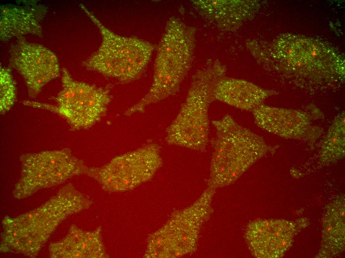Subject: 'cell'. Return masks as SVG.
<instances>
[{
    "label": "cell",
    "mask_w": 345,
    "mask_h": 258,
    "mask_svg": "<svg viewBox=\"0 0 345 258\" xmlns=\"http://www.w3.org/2000/svg\"><path fill=\"white\" fill-rule=\"evenodd\" d=\"M296 224L284 219H258L247 226L245 240L251 254L258 258L282 257L291 246Z\"/></svg>",
    "instance_id": "obj_10"
},
{
    "label": "cell",
    "mask_w": 345,
    "mask_h": 258,
    "mask_svg": "<svg viewBox=\"0 0 345 258\" xmlns=\"http://www.w3.org/2000/svg\"><path fill=\"white\" fill-rule=\"evenodd\" d=\"M248 2L243 1H195L199 11L207 18L215 21L224 29L231 30L239 26L248 12L253 10L246 7Z\"/></svg>",
    "instance_id": "obj_14"
},
{
    "label": "cell",
    "mask_w": 345,
    "mask_h": 258,
    "mask_svg": "<svg viewBox=\"0 0 345 258\" xmlns=\"http://www.w3.org/2000/svg\"><path fill=\"white\" fill-rule=\"evenodd\" d=\"M80 7L96 25L102 36L98 50L82 64L89 70L127 83L139 78L149 64L154 46L135 37L115 33L104 25L85 5Z\"/></svg>",
    "instance_id": "obj_3"
},
{
    "label": "cell",
    "mask_w": 345,
    "mask_h": 258,
    "mask_svg": "<svg viewBox=\"0 0 345 258\" xmlns=\"http://www.w3.org/2000/svg\"><path fill=\"white\" fill-rule=\"evenodd\" d=\"M70 244H62L65 249L64 257L104 258L107 257L103 244L101 228L92 232H85L77 228L70 233Z\"/></svg>",
    "instance_id": "obj_16"
},
{
    "label": "cell",
    "mask_w": 345,
    "mask_h": 258,
    "mask_svg": "<svg viewBox=\"0 0 345 258\" xmlns=\"http://www.w3.org/2000/svg\"><path fill=\"white\" fill-rule=\"evenodd\" d=\"M195 31L176 17L167 21L159 43L153 79L147 94L124 113L130 116L143 113L148 105L174 95L191 65L195 46Z\"/></svg>",
    "instance_id": "obj_1"
},
{
    "label": "cell",
    "mask_w": 345,
    "mask_h": 258,
    "mask_svg": "<svg viewBox=\"0 0 345 258\" xmlns=\"http://www.w3.org/2000/svg\"><path fill=\"white\" fill-rule=\"evenodd\" d=\"M47 7L34 0H21L0 7V39L7 41L28 34L43 36L42 21Z\"/></svg>",
    "instance_id": "obj_11"
},
{
    "label": "cell",
    "mask_w": 345,
    "mask_h": 258,
    "mask_svg": "<svg viewBox=\"0 0 345 258\" xmlns=\"http://www.w3.org/2000/svg\"><path fill=\"white\" fill-rule=\"evenodd\" d=\"M161 147L150 143L114 158L100 168H89L87 175L110 192L131 190L150 181L162 167Z\"/></svg>",
    "instance_id": "obj_7"
},
{
    "label": "cell",
    "mask_w": 345,
    "mask_h": 258,
    "mask_svg": "<svg viewBox=\"0 0 345 258\" xmlns=\"http://www.w3.org/2000/svg\"><path fill=\"white\" fill-rule=\"evenodd\" d=\"M216 137L207 185L216 189L236 181L270 149L263 138L237 123L230 115L212 122Z\"/></svg>",
    "instance_id": "obj_2"
},
{
    "label": "cell",
    "mask_w": 345,
    "mask_h": 258,
    "mask_svg": "<svg viewBox=\"0 0 345 258\" xmlns=\"http://www.w3.org/2000/svg\"><path fill=\"white\" fill-rule=\"evenodd\" d=\"M271 94V91L247 81L223 76L217 81L213 95L214 100L242 110L252 111Z\"/></svg>",
    "instance_id": "obj_13"
},
{
    "label": "cell",
    "mask_w": 345,
    "mask_h": 258,
    "mask_svg": "<svg viewBox=\"0 0 345 258\" xmlns=\"http://www.w3.org/2000/svg\"><path fill=\"white\" fill-rule=\"evenodd\" d=\"M216 189L208 185L192 204L173 211L162 227L149 235L144 257L175 258L195 252L201 229L213 212Z\"/></svg>",
    "instance_id": "obj_5"
},
{
    "label": "cell",
    "mask_w": 345,
    "mask_h": 258,
    "mask_svg": "<svg viewBox=\"0 0 345 258\" xmlns=\"http://www.w3.org/2000/svg\"><path fill=\"white\" fill-rule=\"evenodd\" d=\"M345 248V200L337 199L328 206L323 218L322 249L336 255Z\"/></svg>",
    "instance_id": "obj_15"
},
{
    "label": "cell",
    "mask_w": 345,
    "mask_h": 258,
    "mask_svg": "<svg viewBox=\"0 0 345 258\" xmlns=\"http://www.w3.org/2000/svg\"><path fill=\"white\" fill-rule=\"evenodd\" d=\"M226 69L219 63L198 70L193 76L185 101L166 129L170 145L203 151L209 141V106L214 101L213 90Z\"/></svg>",
    "instance_id": "obj_4"
},
{
    "label": "cell",
    "mask_w": 345,
    "mask_h": 258,
    "mask_svg": "<svg viewBox=\"0 0 345 258\" xmlns=\"http://www.w3.org/2000/svg\"><path fill=\"white\" fill-rule=\"evenodd\" d=\"M260 128L283 137L300 138L309 131L310 121L303 113L260 105L252 110Z\"/></svg>",
    "instance_id": "obj_12"
},
{
    "label": "cell",
    "mask_w": 345,
    "mask_h": 258,
    "mask_svg": "<svg viewBox=\"0 0 345 258\" xmlns=\"http://www.w3.org/2000/svg\"><path fill=\"white\" fill-rule=\"evenodd\" d=\"M10 66L22 76L29 98H34L43 87L60 73L57 56L43 45L17 39L10 49Z\"/></svg>",
    "instance_id": "obj_9"
},
{
    "label": "cell",
    "mask_w": 345,
    "mask_h": 258,
    "mask_svg": "<svg viewBox=\"0 0 345 258\" xmlns=\"http://www.w3.org/2000/svg\"><path fill=\"white\" fill-rule=\"evenodd\" d=\"M61 72V88L54 98L55 105L26 101L24 104L58 114L64 119L71 130L88 129L105 115L112 98L110 90L77 81L65 67Z\"/></svg>",
    "instance_id": "obj_6"
},
{
    "label": "cell",
    "mask_w": 345,
    "mask_h": 258,
    "mask_svg": "<svg viewBox=\"0 0 345 258\" xmlns=\"http://www.w3.org/2000/svg\"><path fill=\"white\" fill-rule=\"evenodd\" d=\"M21 177L15 191L31 193L51 187L79 175L87 174L89 168L73 156L69 149L45 151L20 156Z\"/></svg>",
    "instance_id": "obj_8"
},
{
    "label": "cell",
    "mask_w": 345,
    "mask_h": 258,
    "mask_svg": "<svg viewBox=\"0 0 345 258\" xmlns=\"http://www.w3.org/2000/svg\"><path fill=\"white\" fill-rule=\"evenodd\" d=\"M0 112H8L16 100V87L9 68L0 67Z\"/></svg>",
    "instance_id": "obj_18"
},
{
    "label": "cell",
    "mask_w": 345,
    "mask_h": 258,
    "mask_svg": "<svg viewBox=\"0 0 345 258\" xmlns=\"http://www.w3.org/2000/svg\"><path fill=\"white\" fill-rule=\"evenodd\" d=\"M344 116L334 122L324 140L321 149V157L326 162H332L344 156Z\"/></svg>",
    "instance_id": "obj_17"
}]
</instances>
